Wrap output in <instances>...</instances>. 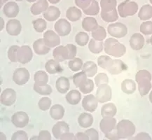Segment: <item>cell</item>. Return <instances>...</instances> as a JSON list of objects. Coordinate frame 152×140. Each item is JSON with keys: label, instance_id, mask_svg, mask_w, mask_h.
<instances>
[{"label": "cell", "instance_id": "obj_57", "mask_svg": "<svg viewBox=\"0 0 152 140\" xmlns=\"http://www.w3.org/2000/svg\"><path fill=\"white\" fill-rule=\"evenodd\" d=\"M105 137L107 139H111V140H118L120 139V138L118 137L117 135V132H116V129H114L112 131L110 132L107 134H105Z\"/></svg>", "mask_w": 152, "mask_h": 140}, {"label": "cell", "instance_id": "obj_25", "mask_svg": "<svg viewBox=\"0 0 152 140\" xmlns=\"http://www.w3.org/2000/svg\"><path fill=\"white\" fill-rule=\"evenodd\" d=\"M78 122L80 127L83 128H88L91 127L93 123V117L88 113H82L80 114L78 118Z\"/></svg>", "mask_w": 152, "mask_h": 140}, {"label": "cell", "instance_id": "obj_23", "mask_svg": "<svg viewBox=\"0 0 152 140\" xmlns=\"http://www.w3.org/2000/svg\"><path fill=\"white\" fill-rule=\"evenodd\" d=\"M117 113V108L114 103L105 104L101 109V115L103 118L114 117Z\"/></svg>", "mask_w": 152, "mask_h": 140}, {"label": "cell", "instance_id": "obj_38", "mask_svg": "<svg viewBox=\"0 0 152 140\" xmlns=\"http://www.w3.org/2000/svg\"><path fill=\"white\" fill-rule=\"evenodd\" d=\"M83 13L88 15H96L99 13L100 11V7L99 4L96 0H91L90 5L86 9H83Z\"/></svg>", "mask_w": 152, "mask_h": 140}, {"label": "cell", "instance_id": "obj_40", "mask_svg": "<svg viewBox=\"0 0 152 140\" xmlns=\"http://www.w3.org/2000/svg\"><path fill=\"white\" fill-rule=\"evenodd\" d=\"M34 80L35 83L38 85H45L47 84L48 81V77L45 71H37L34 75Z\"/></svg>", "mask_w": 152, "mask_h": 140}, {"label": "cell", "instance_id": "obj_15", "mask_svg": "<svg viewBox=\"0 0 152 140\" xmlns=\"http://www.w3.org/2000/svg\"><path fill=\"white\" fill-rule=\"evenodd\" d=\"M116 119L113 117L103 118L100 122V128L102 133L107 134L116 129Z\"/></svg>", "mask_w": 152, "mask_h": 140}, {"label": "cell", "instance_id": "obj_27", "mask_svg": "<svg viewBox=\"0 0 152 140\" xmlns=\"http://www.w3.org/2000/svg\"><path fill=\"white\" fill-rule=\"evenodd\" d=\"M45 69L46 71L50 74H56L60 73L62 71L61 66L60 65L59 62L56 61V60H49L45 65Z\"/></svg>", "mask_w": 152, "mask_h": 140}, {"label": "cell", "instance_id": "obj_52", "mask_svg": "<svg viewBox=\"0 0 152 140\" xmlns=\"http://www.w3.org/2000/svg\"><path fill=\"white\" fill-rule=\"evenodd\" d=\"M12 140H28V136L26 132L23 131V130H18V131L15 132L13 134L12 137H11Z\"/></svg>", "mask_w": 152, "mask_h": 140}, {"label": "cell", "instance_id": "obj_63", "mask_svg": "<svg viewBox=\"0 0 152 140\" xmlns=\"http://www.w3.org/2000/svg\"><path fill=\"white\" fill-rule=\"evenodd\" d=\"M38 139V137H33L31 138V140H32V139Z\"/></svg>", "mask_w": 152, "mask_h": 140}, {"label": "cell", "instance_id": "obj_19", "mask_svg": "<svg viewBox=\"0 0 152 140\" xmlns=\"http://www.w3.org/2000/svg\"><path fill=\"white\" fill-rule=\"evenodd\" d=\"M33 50L37 55H44L50 52V48L46 45L44 39H39L33 44Z\"/></svg>", "mask_w": 152, "mask_h": 140}, {"label": "cell", "instance_id": "obj_29", "mask_svg": "<svg viewBox=\"0 0 152 140\" xmlns=\"http://www.w3.org/2000/svg\"><path fill=\"white\" fill-rule=\"evenodd\" d=\"M81 16H82V13L81 10L76 7H69L66 12V17L72 22H76L80 20Z\"/></svg>", "mask_w": 152, "mask_h": 140}, {"label": "cell", "instance_id": "obj_31", "mask_svg": "<svg viewBox=\"0 0 152 140\" xmlns=\"http://www.w3.org/2000/svg\"><path fill=\"white\" fill-rule=\"evenodd\" d=\"M82 71L87 75V77H93L97 72V66L94 62L87 61L83 65Z\"/></svg>", "mask_w": 152, "mask_h": 140}, {"label": "cell", "instance_id": "obj_1", "mask_svg": "<svg viewBox=\"0 0 152 140\" xmlns=\"http://www.w3.org/2000/svg\"><path fill=\"white\" fill-rule=\"evenodd\" d=\"M135 81L138 83V90L141 96L147 95L152 87L151 73L146 69L140 70L136 74Z\"/></svg>", "mask_w": 152, "mask_h": 140}, {"label": "cell", "instance_id": "obj_39", "mask_svg": "<svg viewBox=\"0 0 152 140\" xmlns=\"http://www.w3.org/2000/svg\"><path fill=\"white\" fill-rule=\"evenodd\" d=\"M100 15L102 20L106 23L115 22L118 18V15L116 9H114L110 12H101Z\"/></svg>", "mask_w": 152, "mask_h": 140}, {"label": "cell", "instance_id": "obj_59", "mask_svg": "<svg viewBox=\"0 0 152 140\" xmlns=\"http://www.w3.org/2000/svg\"><path fill=\"white\" fill-rule=\"evenodd\" d=\"M60 139L61 140H71V139H75V135H74L73 133H65L61 137H60Z\"/></svg>", "mask_w": 152, "mask_h": 140}, {"label": "cell", "instance_id": "obj_22", "mask_svg": "<svg viewBox=\"0 0 152 140\" xmlns=\"http://www.w3.org/2000/svg\"><path fill=\"white\" fill-rule=\"evenodd\" d=\"M44 18L50 22H53L57 20L60 15V11L58 7L50 6L48 9L43 13Z\"/></svg>", "mask_w": 152, "mask_h": 140}, {"label": "cell", "instance_id": "obj_17", "mask_svg": "<svg viewBox=\"0 0 152 140\" xmlns=\"http://www.w3.org/2000/svg\"><path fill=\"white\" fill-rule=\"evenodd\" d=\"M6 30L8 34L11 36H18L20 34L22 30V25L18 20L13 19L7 23Z\"/></svg>", "mask_w": 152, "mask_h": 140}, {"label": "cell", "instance_id": "obj_46", "mask_svg": "<svg viewBox=\"0 0 152 140\" xmlns=\"http://www.w3.org/2000/svg\"><path fill=\"white\" fill-rule=\"evenodd\" d=\"M79 88L81 90V92L83 94H88V93L92 92L93 89H94V83H93V81L92 80L87 79V80Z\"/></svg>", "mask_w": 152, "mask_h": 140}, {"label": "cell", "instance_id": "obj_34", "mask_svg": "<svg viewBox=\"0 0 152 140\" xmlns=\"http://www.w3.org/2000/svg\"><path fill=\"white\" fill-rule=\"evenodd\" d=\"M138 17L142 20H147L152 18V7L149 4L142 6L138 13Z\"/></svg>", "mask_w": 152, "mask_h": 140}, {"label": "cell", "instance_id": "obj_44", "mask_svg": "<svg viewBox=\"0 0 152 140\" xmlns=\"http://www.w3.org/2000/svg\"><path fill=\"white\" fill-rule=\"evenodd\" d=\"M83 65V64L82 60L78 58H75L74 59L70 60L69 63H68L69 68L72 71H75V72H77V71H79L80 69H82Z\"/></svg>", "mask_w": 152, "mask_h": 140}, {"label": "cell", "instance_id": "obj_3", "mask_svg": "<svg viewBox=\"0 0 152 140\" xmlns=\"http://www.w3.org/2000/svg\"><path fill=\"white\" fill-rule=\"evenodd\" d=\"M104 46V52L113 57H121L126 52V46L114 38L107 39L105 41Z\"/></svg>", "mask_w": 152, "mask_h": 140}, {"label": "cell", "instance_id": "obj_49", "mask_svg": "<svg viewBox=\"0 0 152 140\" xmlns=\"http://www.w3.org/2000/svg\"><path fill=\"white\" fill-rule=\"evenodd\" d=\"M19 48L18 46H12L8 50V58L12 63H18L17 52Z\"/></svg>", "mask_w": 152, "mask_h": 140}, {"label": "cell", "instance_id": "obj_4", "mask_svg": "<svg viewBox=\"0 0 152 140\" xmlns=\"http://www.w3.org/2000/svg\"><path fill=\"white\" fill-rule=\"evenodd\" d=\"M117 135L120 139H128L135 133L136 128L129 120H122L116 127Z\"/></svg>", "mask_w": 152, "mask_h": 140}, {"label": "cell", "instance_id": "obj_8", "mask_svg": "<svg viewBox=\"0 0 152 140\" xmlns=\"http://www.w3.org/2000/svg\"><path fill=\"white\" fill-rule=\"evenodd\" d=\"M30 73L26 68H18L13 72V80L18 85L26 84L30 80Z\"/></svg>", "mask_w": 152, "mask_h": 140}, {"label": "cell", "instance_id": "obj_28", "mask_svg": "<svg viewBox=\"0 0 152 140\" xmlns=\"http://www.w3.org/2000/svg\"><path fill=\"white\" fill-rule=\"evenodd\" d=\"M98 26L96 19L93 17H86L82 21V28L87 32H92Z\"/></svg>", "mask_w": 152, "mask_h": 140}, {"label": "cell", "instance_id": "obj_37", "mask_svg": "<svg viewBox=\"0 0 152 140\" xmlns=\"http://www.w3.org/2000/svg\"><path fill=\"white\" fill-rule=\"evenodd\" d=\"M104 48V44L102 42L96 41L94 39H91L88 44L89 50L94 54H98L103 50Z\"/></svg>", "mask_w": 152, "mask_h": 140}, {"label": "cell", "instance_id": "obj_21", "mask_svg": "<svg viewBox=\"0 0 152 140\" xmlns=\"http://www.w3.org/2000/svg\"><path fill=\"white\" fill-rule=\"evenodd\" d=\"M48 8V3L47 0H38L36 3L32 5L30 8L31 13L33 15H37L45 12Z\"/></svg>", "mask_w": 152, "mask_h": 140}, {"label": "cell", "instance_id": "obj_16", "mask_svg": "<svg viewBox=\"0 0 152 140\" xmlns=\"http://www.w3.org/2000/svg\"><path fill=\"white\" fill-rule=\"evenodd\" d=\"M54 137L57 139H60L64 134L69 133V127L65 121H59L54 125L52 129Z\"/></svg>", "mask_w": 152, "mask_h": 140}, {"label": "cell", "instance_id": "obj_45", "mask_svg": "<svg viewBox=\"0 0 152 140\" xmlns=\"http://www.w3.org/2000/svg\"><path fill=\"white\" fill-rule=\"evenodd\" d=\"M73 83L75 85L77 88H79L87 80V75L83 72V71H81V72L75 74L73 76Z\"/></svg>", "mask_w": 152, "mask_h": 140}, {"label": "cell", "instance_id": "obj_30", "mask_svg": "<svg viewBox=\"0 0 152 140\" xmlns=\"http://www.w3.org/2000/svg\"><path fill=\"white\" fill-rule=\"evenodd\" d=\"M50 115L54 120H60L65 115V109L60 104H55L50 108Z\"/></svg>", "mask_w": 152, "mask_h": 140}, {"label": "cell", "instance_id": "obj_24", "mask_svg": "<svg viewBox=\"0 0 152 140\" xmlns=\"http://www.w3.org/2000/svg\"><path fill=\"white\" fill-rule=\"evenodd\" d=\"M56 89L61 94H65L69 90L70 83L69 79L65 77L58 78L56 81Z\"/></svg>", "mask_w": 152, "mask_h": 140}, {"label": "cell", "instance_id": "obj_35", "mask_svg": "<svg viewBox=\"0 0 152 140\" xmlns=\"http://www.w3.org/2000/svg\"><path fill=\"white\" fill-rule=\"evenodd\" d=\"M114 60L111 58L110 56L107 55H101L97 59V63L98 65L102 69H104L108 71L114 65Z\"/></svg>", "mask_w": 152, "mask_h": 140}, {"label": "cell", "instance_id": "obj_5", "mask_svg": "<svg viewBox=\"0 0 152 140\" xmlns=\"http://www.w3.org/2000/svg\"><path fill=\"white\" fill-rule=\"evenodd\" d=\"M118 11L121 18L132 16L138 11V4L135 1L126 0L118 6Z\"/></svg>", "mask_w": 152, "mask_h": 140}, {"label": "cell", "instance_id": "obj_60", "mask_svg": "<svg viewBox=\"0 0 152 140\" xmlns=\"http://www.w3.org/2000/svg\"><path fill=\"white\" fill-rule=\"evenodd\" d=\"M47 1H49L50 4H56L59 3L60 0H47Z\"/></svg>", "mask_w": 152, "mask_h": 140}, {"label": "cell", "instance_id": "obj_20", "mask_svg": "<svg viewBox=\"0 0 152 140\" xmlns=\"http://www.w3.org/2000/svg\"><path fill=\"white\" fill-rule=\"evenodd\" d=\"M3 13L7 18L16 17L19 13L18 5L14 1H9L4 6Z\"/></svg>", "mask_w": 152, "mask_h": 140}, {"label": "cell", "instance_id": "obj_62", "mask_svg": "<svg viewBox=\"0 0 152 140\" xmlns=\"http://www.w3.org/2000/svg\"><path fill=\"white\" fill-rule=\"evenodd\" d=\"M26 1H28V2H34V1H37V0H26Z\"/></svg>", "mask_w": 152, "mask_h": 140}, {"label": "cell", "instance_id": "obj_42", "mask_svg": "<svg viewBox=\"0 0 152 140\" xmlns=\"http://www.w3.org/2000/svg\"><path fill=\"white\" fill-rule=\"evenodd\" d=\"M92 36L93 39H94L96 41L102 42L107 37L106 30H104L103 27L99 25L95 30L92 31Z\"/></svg>", "mask_w": 152, "mask_h": 140}, {"label": "cell", "instance_id": "obj_64", "mask_svg": "<svg viewBox=\"0 0 152 140\" xmlns=\"http://www.w3.org/2000/svg\"><path fill=\"white\" fill-rule=\"evenodd\" d=\"M15 1H22L23 0H15Z\"/></svg>", "mask_w": 152, "mask_h": 140}, {"label": "cell", "instance_id": "obj_47", "mask_svg": "<svg viewBox=\"0 0 152 140\" xmlns=\"http://www.w3.org/2000/svg\"><path fill=\"white\" fill-rule=\"evenodd\" d=\"M32 23L35 31L37 32H43L47 27V23L46 20L42 18H38L37 20H33Z\"/></svg>", "mask_w": 152, "mask_h": 140}, {"label": "cell", "instance_id": "obj_53", "mask_svg": "<svg viewBox=\"0 0 152 140\" xmlns=\"http://www.w3.org/2000/svg\"><path fill=\"white\" fill-rule=\"evenodd\" d=\"M86 135L88 137L89 139L91 140H98L99 139V134L98 132L94 128H91L85 131Z\"/></svg>", "mask_w": 152, "mask_h": 140}, {"label": "cell", "instance_id": "obj_12", "mask_svg": "<svg viewBox=\"0 0 152 140\" xmlns=\"http://www.w3.org/2000/svg\"><path fill=\"white\" fill-rule=\"evenodd\" d=\"M54 28L58 34L61 36H68L72 30V26L70 23L63 18L60 19L56 23Z\"/></svg>", "mask_w": 152, "mask_h": 140}, {"label": "cell", "instance_id": "obj_6", "mask_svg": "<svg viewBox=\"0 0 152 140\" xmlns=\"http://www.w3.org/2000/svg\"><path fill=\"white\" fill-rule=\"evenodd\" d=\"M112 88L108 83H103L97 87L96 97L98 102L104 103L112 100Z\"/></svg>", "mask_w": 152, "mask_h": 140}, {"label": "cell", "instance_id": "obj_11", "mask_svg": "<svg viewBox=\"0 0 152 140\" xmlns=\"http://www.w3.org/2000/svg\"><path fill=\"white\" fill-rule=\"evenodd\" d=\"M29 116L24 112H17L11 117V122L16 128H23L29 123Z\"/></svg>", "mask_w": 152, "mask_h": 140}, {"label": "cell", "instance_id": "obj_9", "mask_svg": "<svg viewBox=\"0 0 152 140\" xmlns=\"http://www.w3.org/2000/svg\"><path fill=\"white\" fill-rule=\"evenodd\" d=\"M33 52L31 48L28 46H23L18 48L17 52L18 63L21 64H27L32 60Z\"/></svg>", "mask_w": 152, "mask_h": 140}, {"label": "cell", "instance_id": "obj_18", "mask_svg": "<svg viewBox=\"0 0 152 140\" xmlns=\"http://www.w3.org/2000/svg\"><path fill=\"white\" fill-rule=\"evenodd\" d=\"M129 42L132 50H140L145 46V38L140 33H135L131 36Z\"/></svg>", "mask_w": 152, "mask_h": 140}, {"label": "cell", "instance_id": "obj_14", "mask_svg": "<svg viewBox=\"0 0 152 140\" xmlns=\"http://www.w3.org/2000/svg\"><path fill=\"white\" fill-rule=\"evenodd\" d=\"M98 106V101L93 95L84 97L82 100V106L84 110L88 112H94Z\"/></svg>", "mask_w": 152, "mask_h": 140}, {"label": "cell", "instance_id": "obj_13", "mask_svg": "<svg viewBox=\"0 0 152 140\" xmlns=\"http://www.w3.org/2000/svg\"><path fill=\"white\" fill-rule=\"evenodd\" d=\"M44 40L46 45L49 48H54L60 44L59 35L53 30H48L44 34Z\"/></svg>", "mask_w": 152, "mask_h": 140}, {"label": "cell", "instance_id": "obj_56", "mask_svg": "<svg viewBox=\"0 0 152 140\" xmlns=\"http://www.w3.org/2000/svg\"><path fill=\"white\" fill-rule=\"evenodd\" d=\"M129 139H146V140H151V138L149 135V134L147 133H140L138 134L137 135H136L135 137H130L128 138Z\"/></svg>", "mask_w": 152, "mask_h": 140}, {"label": "cell", "instance_id": "obj_36", "mask_svg": "<svg viewBox=\"0 0 152 140\" xmlns=\"http://www.w3.org/2000/svg\"><path fill=\"white\" fill-rule=\"evenodd\" d=\"M117 1L116 0H101V12H110L116 9Z\"/></svg>", "mask_w": 152, "mask_h": 140}, {"label": "cell", "instance_id": "obj_7", "mask_svg": "<svg viewBox=\"0 0 152 140\" xmlns=\"http://www.w3.org/2000/svg\"><path fill=\"white\" fill-rule=\"evenodd\" d=\"M108 33L113 37L121 39L128 34V28L121 23H112L107 27Z\"/></svg>", "mask_w": 152, "mask_h": 140}, {"label": "cell", "instance_id": "obj_54", "mask_svg": "<svg viewBox=\"0 0 152 140\" xmlns=\"http://www.w3.org/2000/svg\"><path fill=\"white\" fill-rule=\"evenodd\" d=\"M76 5L82 10L86 9V8L90 5L91 0H75Z\"/></svg>", "mask_w": 152, "mask_h": 140}, {"label": "cell", "instance_id": "obj_43", "mask_svg": "<svg viewBox=\"0 0 152 140\" xmlns=\"http://www.w3.org/2000/svg\"><path fill=\"white\" fill-rule=\"evenodd\" d=\"M89 39L90 38L88 34L84 32H79L75 36V42L80 46H85L88 44Z\"/></svg>", "mask_w": 152, "mask_h": 140}, {"label": "cell", "instance_id": "obj_2", "mask_svg": "<svg viewBox=\"0 0 152 140\" xmlns=\"http://www.w3.org/2000/svg\"><path fill=\"white\" fill-rule=\"evenodd\" d=\"M77 49L74 44H67L65 46H59L53 51V56L56 61L63 62L67 60L74 59L77 55Z\"/></svg>", "mask_w": 152, "mask_h": 140}, {"label": "cell", "instance_id": "obj_55", "mask_svg": "<svg viewBox=\"0 0 152 140\" xmlns=\"http://www.w3.org/2000/svg\"><path fill=\"white\" fill-rule=\"evenodd\" d=\"M51 135L49 132L47 130H42L39 134L38 140H50Z\"/></svg>", "mask_w": 152, "mask_h": 140}, {"label": "cell", "instance_id": "obj_41", "mask_svg": "<svg viewBox=\"0 0 152 140\" xmlns=\"http://www.w3.org/2000/svg\"><path fill=\"white\" fill-rule=\"evenodd\" d=\"M33 89L35 92L42 95H49L52 93V88L48 84L38 85L34 83Z\"/></svg>", "mask_w": 152, "mask_h": 140}, {"label": "cell", "instance_id": "obj_51", "mask_svg": "<svg viewBox=\"0 0 152 140\" xmlns=\"http://www.w3.org/2000/svg\"><path fill=\"white\" fill-rule=\"evenodd\" d=\"M95 83L97 87L103 83H109V78L107 75L104 73L98 74L95 78Z\"/></svg>", "mask_w": 152, "mask_h": 140}, {"label": "cell", "instance_id": "obj_10", "mask_svg": "<svg viewBox=\"0 0 152 140\" xmlns=\"http://www.w3.org/2000/svg\"><path fill=\"white\" fill-rule=\"evenodd\" d=\"M1 104L7 106L13 105L16 101V92L10 88H7L2 91L0 98Z\"/></svg>", "mask_w": 152, "mask_h": 140}, {"label": "cell", "instance_id": "obj_26", "mask_svg": "<svg viewBox=\"0 0 152 140\" xmlns=\"http://www.w3.org/2000/svg\"><path fill=\"white\" fill-rule=\"evenodd\" d=\"M126 69H128L127 65L122 60L116 59L114 60V65L108 70V71L112 75H117Z\"/></svg>", "mask_w": 152, "mask_h": 140}, {"label": "cell", "instance_id": "obj_61", "mask_svg": "<svg viewBox=\"0 0 152 140\" xmlns=\"http://www.w3.org/2000/svg\"><path fill=\"white\" fill-rule=\"evenodd\" d=\"M7 1L8 0H0V8H1V7H2L4 4L7 2Z\"/></svg>", "mask_w": 152, "mask_h": 140}, {"label": "cell", "instance_id": "obj_32", "mask_svg": "<svg viewBox=\"0 0 152 140\" xmlns=\"http://www.w3.org/2000/svg\"><path fill=\"white\" fill-rule=\"evenodd\" d=\"M121 90L127 95H131L136 90L135 82L132 79H125L121 83Z\"/></svg>", "mask_w": 152, "mask_h": 140}, {"label": "cell", "instance_id": "obj_50", "mask_svg": "<svg viewBox=\"0 0 152 140\" xmlns=\"http://www.w3.org/2000/svg\"><path fill=\"white\" fill-rule=\"evenodd\" d=\"M140 32L145 35H151L152 34V22L147 21L142 23L140 25Z\"/></svg>", "mask_w": 152, "mask_h": 140}, {"label": "cell", "instance_id": "obj_48", "mask_svg": "<svg viewBox=\"0 0 152 140\" xmlns=\"http://www.w3.org/2000/svg\"><path fill=\"white\" fill-rule=\"evenodd\" d=\"M51 103L52 101L49 98H42L38 102L39 108L42 111H47L51 106Z\"/></svg>", "mask_w": 152, "mask_h": 140}, {"label": "cell", "instance_id": "obj_58", "mask_svg": "<svg viewBox=\"0 0 152 140\" xmlns=\"http://www.w3.org/2000/svg\"><path fill=\"white\" fill-rule=\"evenodd\" d=\"M75 139L77 140H88L89 138L85 133H77L75 135Z\"/></svg>", "mask_w": 152, "mask_h": 140}, {"label": "cell", "instance_id": "obj_33", "mask_svg": "<svg viewBox=\"0 0 152 140\" xmlns=\"http://www.w3.org/2000/svg\"><path fill=\"white\" fill-rule=\"evenodd\" d=\"M81 100V95L79 90H72L66 95V100L72 105L78 104Z\"/></svg>", "mask_w": 152, "mask_h": 140}]
</instances>
